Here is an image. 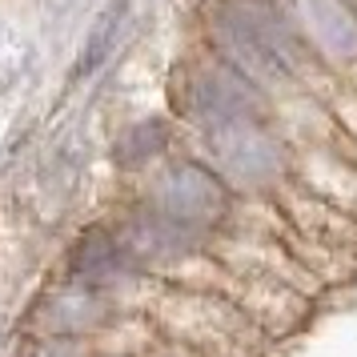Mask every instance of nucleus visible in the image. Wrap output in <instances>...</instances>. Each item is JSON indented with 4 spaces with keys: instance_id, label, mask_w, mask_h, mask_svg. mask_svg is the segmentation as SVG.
<instances>
[{
    "instance_id": "nucleus-1",
    "label": "nucleus",
    "mask_w": 357,
    "mask_h": 357,
    "mask_svg": "<svg viewBox=\"0 0 357 357\" xmlns=\"http://www.w3.org/2000/svg\"><path fill=\"white\" fill-rule=\"evenodd\" d=\"M197 113L205 121H237V116L249 113V89H245L233 73H213V77H201V89H197Z\"/></svg>"
},
{
    "instance_id": "nucleus-2",
    "label": "nucleus",
    "mask_w": 357,
    "mask_h": 357,
    "mask_svg": "<svg viewBox=\"0 0 357 357\" xmlns=\"http://www.w3.org/2000/svg\"><path fill=\"white\" fill-rule=\"evenodd\" d=\"M125 20V4H113V8H105L100 20L93 24V36H89V45H84V56H81V73H93V68L105 65V56L113 49L116 40V24Z\"/></svg>"
},
{
    "instance_id": "nucleus-3",
    "label": "nucleus",
    "mask_w": 357,
    "mask_h": 357,
    "mask_svg": "<svg viewBox=\"0 0 357 357\" xmlns=\"http://www.w3.org/2000/svg\"><path fill=\"white\" fill-rule=\"evenodd\" d=\"M161 145H165V129L157 125V121L132 125V129L121 137V145H116V161L121 165H145Z\"/></svg>"
}]
</instances>
